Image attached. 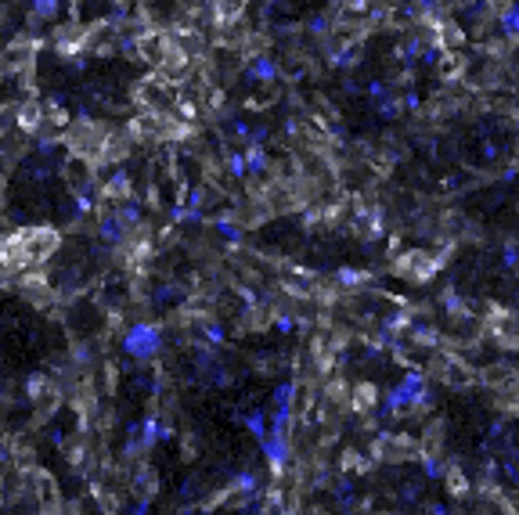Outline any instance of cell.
Listing matches in <instances>:
<instances>
[{"label": "cell", "instance_id": "6da1fadb", "mask_svg": "<svg viewBox=\"0 0 519 515\" xmlns=\"http://www.w3.org/2000/svg\"><path fill=\"white\" fill-rule=\"evenodd\" d=\"M109 137L112 134L105 130V126H98L91 119H79V123H72L65 130V144L72 148L76 159H101V155H105V148H109Z\"/></svg>", "mask_w": 519, "mask_h": 515}, {"label": "cell", "instance_id": "7a4b0ae2", "mask_svg": "<svg viewBox=\"0 0 519 515\" xmlns=\"http://www.w3.org/2000/svg\"><path fill=\"white\" fill-rule=\"evenodd\" d=\"M54 47H58L61 54H79V51H87V47H91V29H87V26H79V22L58 26V33H54Z\"/></svg>", "mask_w": 519, "mask_h": 515}, {"label": "cell", "instance_id": "3957f363", "mask_svg": "<svg viewBox=\"0 0 519 515\" xmlns=\"http://www.w3.org/2000/svg\"><path fill=\"white\" fill-rule=\"evenodd\" d=\"M440 263L437 260H426V252L422 249H415V252H408L404 260L397 263V270L404 274V277H411V282H429L433 277V270H437Z\"/></svg>", "mask_w": 519, "mask_h": 515}, {"label": "cell", "instance_id": "277c9868", "mask_svg": "<svg viewBox=\"0 0 519 515\" xmlns=\"http://www.w3.org/2000/svg\"><path fill=\"white\" fill-rule=\"evenodd\" d=\"M15 123H18V130H22V134H40V130H44V105H36V101L18 105Z\"/></svg>", "mask_w": 519, "mask_h": 515}, {"label": "cell", "instance_id": "5b68a950", "mask_svg": "<svg viewBox=\"0 0 519 515\" xmlns=\"http://www.w3.org/2000/svg\"><path fill=\"white\" fill-rule=\"evenodd\" d=\"M159 342V335H155V328H148V325H137L130 335H127V350L130 353H137V357H144V353H152V346Z\"/></svg>", "mask_w": 519, "mask_h": 515}, {"label": "cell", "instance_id": "8992f818", "mask_svg": "<svg viewBox=\"0 0 519 515\" xmlns=\"http://www.w3.org/2000/svg\"><path fill=\"white\" fill-rule=\"evenodd\" d=\"M105 195H112V199H127V195H130V177H127V174H116V177L105 184Z\"/></svg>", "mask_w": 519, "mask_h": 515}, {"label": "cell", "instance_id": "52a82bcc", "mask_svg": "<svg viewBox=\"0 0 519 515\" xmlns=\"http://www.w3.org/2000/svg\"><path fill=\"white\" fill-rule=\"evenodd\" d=\"M29 8H33V18H54L61 0H29Z\"/></svg>", "mask_w": 519, "mask_h": 515}, {"label": "cell", "instance_id": "ba28073f", "mask_svg": "<svg viewBox=\"0 0 519 515\" xmlns=\"http://www.w3.org/2000/svg\"><path fill=\"white\" fill-rule=\"evenodd\" d=\"M502 29L512 36V33H519V4H509L505 11H502Z\"/></svg>", "mask_w": 519, "mask_h": 515}, {"label": "cell", "instance_id": "9c48e42d", "mask_svg": "<svg viewBox=\"0 0 519 515\" xmlns=\"http://www.w3.org/2000/svg\"><path fill=\"white\" fill-rule=\"evenodd\" d=\"M249 72H253L256 79H274V72H278V69H274V61H271V58H256Z\"/></svg>", "mask_w": 519, "mask_h": 515}, {"label": "cell", "instance_id": "30bf717a", "mask_svg": "<svg viewBox=\"0 0 519 515\" xmlns=\"http://www.w3.org/2000/svg\"><path fill=\"white\" fill-rule=\"evenodd\" d=\"M336 4H339L343 11H364V8H368V0H336Z\"/></svg>", "mask_w": 519, "mask_h": 515}, {"label": "cell", "instance_id": "8fae6325", "mask_svg": "<svg viewBox=\"0 0 519 515\" xmlns=\"http://www.w3.org/2000/svg\"><path fill=\"white\" fill-rule=\"evenodd\" d=\"M116 4H119V8H127V4H130V0H116Z\"/></svg>", "mask_w": 519, "mask_h": 515}, {"label": "cell", "instance_id": "7c38bea8", "mask_svg": "<svg viewBox=\"0 0 519 515\" xmlns=\"http://www.w3.org/2000/svg\"><path fill=\"white\" fill-rule=\"evenodd\" d=\"M419 4H429V0H419Z\"/></svg>", "mask_w": 519, "mask_h": 515}]
</instances>
